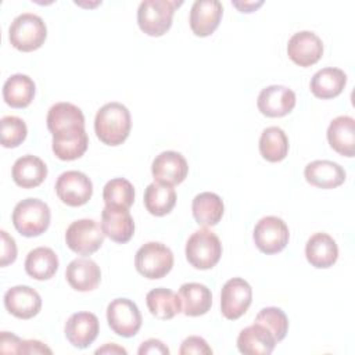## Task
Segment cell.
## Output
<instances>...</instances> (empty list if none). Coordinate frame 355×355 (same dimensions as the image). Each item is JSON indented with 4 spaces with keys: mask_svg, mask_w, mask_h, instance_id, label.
Segmentation results:
<instances>
[{
    "mask_svg": "<svg viewBox=\"0 0 355 355\" xmlns=\"http://www.w3.org/2000/svg\"><path fill=\"white\" fill-rule=\"evenodd\" d=\"M130 128V112L121 103H107L96 114V135L100 139V141H103L107 146L122 144L128 139Z\"/></svg>",
    "mask_w": 355,
    "mask_h": 355,
    "instance_id": "cell-1",
    "label": "cell"
},
{
    "mask_svg": "<svg viewBox=\"0 0 355 355\" xmlns=\"http://www.w3.org/2000/svg\"><path fill=\"white\" fill-rule=\"evenodd\" d=\"M47 37L44 21L32 12H22L15 17L8 28V39L12 47L28 53L42 47Z\"/></svg>",
    "mask_w": 355,
    "mask_h": 355,
    "instance_id": "cell-2",
    "label": "cell"
},
{
    "mask_svg": "<svg viewBox=\"0 0 355 355\" xmlns=\"http://www.w3.org/2000/svg\"><path fill=\"white\" fill-rule=\"evenodd\" d=\"M51 212L49 205L37 198L19 201L12 211L14 227L25 237H36L44 233L50 225Z\"/></svg>",
    "mask_w": 355,
    "mask_h": 355,
    "instance_id": "cell-3",
    "label": "cell"
},
{
    "mask_svg": "<svg viewBox=\"0 0 355 355\" xmlns=\"http://www.w3.org/2000/svg\"><path fill=\"white\" fill-rule=\"evenodd\" d=\"M183 1L144 0L137 8L139 28L148 36H162L169 31L176 7Z\"/></svg>",
    "mask_w": 355,
    "mask_h": 355,
    "instance_id": "cell-4",
    "label": "cell"
},
{
    "mask_svg": "<svg viewBox=\"0 0 355 355\" xmlns=\"http://www.w3.org/2000/svg\"><path fill=\"white\" fill-rule=\"evenodd\" d=\"M222 255V244L219 237L208 230L200 229L194 232L186 243V258L196 269L214 268Z\"/></svg>",
    "mask_w": 355,
    "mask_h": 355,
    "instance_id": "cell-5",
    "label": "cell"
},
{
    "mask_svg": "<svg viewBox=\"0 0 355 355\" xmlns=\"http://www.w3.org/2000/svg\"><path fill=\"white\" fill-rule=\"evenodd\" d=\"M137 272L151 280L166 276L173 266V254L169 247L158 241L143 244L135 255Z\"/></svg>",
    "mask_w": 355,
    "mask_h": 355,
    "instance_id": "cell-6",
    "label": "cell"
},
{
    "mask_svg": "<svg viewBox=\"0 0 355 355\" xmlns=\"http://www.w3.org/2000/svg\"><path fill=\"white\" fill-rule=\"evenodd\" d=\"M104 232L93 219L72 222L65 232V243L69 250L79 255H92L104 243Z\"/></svg>",
    "mask_w": 355,
    "mask_h": 355,
    "instance_id": "cell-7",
    "label": "cell"
},
{
    "mask_svg": "<svg viewBox=\"0 0 355 355\" xmlns=\"http://www.w3.org/2000/svg\"><path fill=\"white\" fill-rule=\"evenodd\" d=\"M252 237L261 252L272 255L284 250L290 239V232L283 219L269 215L258 220Z\"/></svg>",
    "mask_w": 355,
    "mask_h": 355,
    "instance_id": "cell-8",
    "label": "cell"
},
{
    "mask_svg": "<svg viewBox=\"0 0 355 355\" xmlns=\"http://www.w3.org/2000/svg\"><path fill=\"white\" fill-rule=\"evenodd\" d=\"M107 322L111 330L121 337H133L141 327V315L137 305L128 298H115L107 306Z\"/></svg>",
    "mask_w": 355,
    "mask_h": 355,
    "instance_id": "cell-9",
    "label": "cell"
},
{
    "mask_svg": "<svg viewBox=\"0 0 355 355\" xmlns=\"http://www.w3.org/2000/svg\"><path fill=\"white\" fill-rule=\"evenodd\" d=\"M252 301V288L241 277L229 279L220 291V312L229 320L243 316Z\"/></svg>",
    "mask_w": 355,
    "mask_h": 355,
    "instance_id": "cell-10",
    "label": "cell"
},
{
    "mask_svg": "<svg viewBox=\"0 0 355 355\" xmlns=\"http://www.w3.org/2000/svg\"><path fill=\"white\" fill-rule=\"evenodd\" d=\"M55 193L58 198L69 207L85 205L92 194V180L79 171H67L61 173L55 182Z\"/></svg>",
    "mask_w": 355,
    "mask_h": 355,
    "instance_id": "cell-11",
    "label": "cell"
},
{
    "mask_svg": "<svg viewBox=\"0 0 355 355\" xmlns=\"http://www.w3.org/2000/svg\"><path fill=\"white\" fill-rule=\"evenodd\" d=\"M290 60L300 67H311L323 55V43L320 37L311 31L294 33L287 43Z\"/></svg>",
    "mask_w": 355,
    "mask_h": 355,
    "instance_id": "cell-12",
    "label": "cell"
},
{
    "mask_svg": "<svg viewBox=\"0 0 355 355\" xmlns=\"http://www.w3.org/2000/svg\"><path fill=\"white\" fill-rule=\"evenodd\" d=\"M295 93L282 85H272L261 90L257 105L261 114L279 118L290 114L295 107Z\"/></svg>",
    "mask_w": 355,
    "mask_h": 355,
    "instance_id": "cell-13",
    "label": "cell"
},
{
    "mask_svg": "<svg viewBox=\"0 0 355 355\" xmlns=\"http://www.w3.org/2000/svg\"><path fill=\"white\" fill-rule=\"evenodd\" d=\"M189 172L186 158L178 151H162L151 165V173L158 183L175 186L182 183Z\"/></svg>",
    "mask_w": 355,
    "mask_h": 355,
    "instance_id": "cell-14",
    "label": "cell"
},
{
    "mask_svg": "<svg viewBox=\"0 0 355 355\" xmlns=\"http://www.w3.org/2000/svg\"><path fill=\"white\" fill-rule=\"evenodd\" d=\"M223 7L219 0H196L190 10V28L196 36L205 37L219 26Z\"/></svg>",
    "mask_w": 355,
    "mask_h": 355,
    "instance_id": "cell-15",
    "label": "cell"
},
{
    "mask_svg": "<svg viewBox=\"0 0 355 355\" xmlns=\"http://www.w3.org/2000/svg\"><path fill=\"white\" fill-rule=\"evenodd\" d=\"M6 309L18 319H31L42 308L39 293L29 286H14L4 294Z\"/></svg>",
    "mask_w": 355,
    "mask_h": 355,
    "instance_id": "cell-16",
    "label": "cell"
},
{
    "mask_svg": "<svg viewBox=\"0 0 355 355\" xmlns=\"http://www.w3.org/2000/svg\"><path fill=\"white\" fill-rule=\"evenodd\" d=\"M47 129L53 136L85 129V116L79 107L71 103H57L47 112Z\"/></svg>",
    "mask_w": 355,
    "mask_h": 355,
    "instance_id": "cell-17",
    "label": "cell"
},
{
    "mask_svg": "<svg viewBox=\"0 0 355 355\" xmlns=\"http://www.w3.org/2000/svg\"><path fill=\"white\" fill-rule=\"evenodd\" d=\"M101 229L112 241L128 243L135 233V222L129 209L105 205L101 211Z\"/></svg>",
    "mask_w": 355,
    "mask_h": 355,
    "instance_id": "cell-18",
    "label": "cell"
},
{
    "mask_svg": "<svg viewBox=\"0 0 355 355\" xmlns=\"http://www.w3.org/2000/svg\"><path fill=\"white\" fill-rule=\"evenodd\" d=\"M98 319L92 312L72 313L65 322V337L76 348H87L98 334Z\"/></svg>",
    "mask_w": 355,
    "mask_h": 355,
    "instance_id": "cell-19",
    "label": "cell"
},
{
    "mask_svg": "<svg viewBox=\"0 0 355 355\" xmlns=\"http://www.w3.org/2000/svg\"><path fill=\"white\" fill-rule=\"evenodd\" d=\"M305 180L319 189H334L344 183L345 171L344 168L333 161L316 159L309 162L304 171Z\"/></svg>",
    "mask_w": 355,
    "mask_h": 355,
    "instance_id": "cell-20",
    "label": "cell"
},
{
    "mask_svg": "<svg viewBox=\"0 0 355 355\" xmlns=\"http://www.w3.org/2000/svg\"><path fill=\"white\" fill-rule=\"evenodd\" d=\"M65 277L73 290L85 293L92 291L98 286L101 270L93 259L76 258L68 263Z\"/></svg>",
    "mask_w": 355,
    "mask_h": 355,
    "instance_id": "cell-21",
    "label": "cell"
},
{
    "mask_svg": "<svg viewBox=\"0 0 355 355\" xmlns=\"http://www.w3.org/2000/svg\"><path fill=\"white\" fill-rule=\"evenodd\" d=\"M327 140L330 147L343 157L355 155V121L352 116L340 115L334 118L327 128Z\"/></svg>",
    "mask_w": 355,
    "mask_h": 355,
    "instance_id": "cell-22",
    "label": "cell"
},
{
    "mask_svg": "<svg viewBox=\"0 0 355 355\" xmlns=\"http://www.w3.org/2000/svg\"><path fill=\"white\" fill-rule=\"evenodd\" d=\"M276 344L272 333L258 323L243 329L237 337V348L245 355H269Z\"/></svg>",
    "mask_w": 355,
    "mask_h": 355,
    "instance_id": "cell-23",
    "label": "cell"
},
{
    "mask_svg": "<svg viewBox=\"0 0 355 355\" xmlns=\"http://www.w3.org/2000/svg\"><path fill=\"white\" fill-rule=\"evenodd\" d=\"M305 255L312 266L326 269L336 263L338 258V247L331 236L320 232L312 234L306 241Z\"/></svg>",
    "mask_w": 355,
    "mask_h": 355,
    "instance_id": "cell-24",
    "label": "cell"
},
{
    "mask_svg": "<svg viewBox=\"0 0 355 355\" xmlns=\"http://www.w3.org/2000/svg\"><path fill=\"white\" fill-rule=\"evenodd\" d=\"M12 179L22 189H32L43 183L47 176L46 164L35 155H22L12 165Z\"/></svg>",
    "mask_w": 355,
    "mask_h": 355,
    "instance_id": "cell-25",
    "label": "cell"
},
{
    "mask_svg": "<svg viewBox=\"0 0 355 355\" xmlns=\"http://www.w3.org/2000/svg\"><path fill=\"white\" fill-rule=\"evenodd\" d=\"M347 83V75L340 68H322L311 79L309 89L318 98L327 100L337 97Z\"/></svg>",
    "mask_w": 355,
    "mask_h": 355,
    "instance_id": "cell-26",
    "label": "cell"
},
{
    "mask_svg": "<svg viewBox=\"0 0 355 355\" xmlns=\"http://www.w3.org/2000/svg\"><path fill=\"white\" fill-rule=\"evenodd\" d=\"M179 297L183 304L182 311L186 316L205 315L212 305L211 290L201 283H184L179 288Z\"/></svg>",
    "mask_w": 355,
    "mask_h": 355,
    "instance_id": "cell-27",
    "label": "cell"
},
{
    "mask_svg": "<svg viewBox=\"0 0 355 355\" xmlns=\"http://www.w3.org/2000/svg\"><path fill=\"white\" fill-rule=\"evenodd\" d=\"M35 82L22 73L11 75L3 85V98L12 108L28 107L35 97Z\"/></svg>",
    "mask_w": 355,
    "mask_h": 355,
    "instance_id": "cell-28",
    "label": "cell"
},
{
    "mask_svg": "<svg viewBox=\"0 0 355 355\" xmlns=\"http://www.w3.org/2000/svg\"><path fill=\"white\" fill-rule=\"evenodd\" d=\"M146 302L151 315L161 320H169L182 312L180 297L169 288H153L147 293Z\"/></svg>",
    "mask_w": 355,
    "mask_h": 355,
    "instance_id": "cell-29",
    "label": "cell"
},
{
    "mask_svg": "<svg viewBox=\"0 0 355 355\" xmlns=\"http://www.w3.org/2000/svg\"><path fill=\"white\" fill-rule=\"evenodd\" d=\"M191 211L196 222L201 226H215L223 216L225 205L222 198L211 191L200 193L194 197Z\"/></svg>",
    "mask_w": 355,
    "mask_h": 355,
    "instance_id": "cell-30",
    "label": "cell"
},
{
    "mask_svg": "<svg viewBox=\"0 0 355 355\" xmlns=\"http://www.w3.org/2000/svg\"><path fill=\"white\" fill-rule=\"evenodd\" d=\"M58 269V257L49 247H37L28 252L25 259L26 273L36 280H49Z\"/></svg>",
    "mask_w": 355,
    "mask_h": 355,
    "instance_id": "cell-31",
    "label": "cell"
},
{
    "mask_svg": "<svg viewBox=\"0 0 355 355\" xmlns=\"http://www.w3.org/2000/svg\"><path fill=\"white\" fill-rule=\"evenodd\" d=\"M176 204V191L173 186L164 183H150L144 191L146 209L154 216L169 214Z\"/></svg>",
    "mask_w": 355,
    "mask_h": 355,
    "instance_id": "cell-32",
    "label": "cell"
},
{
    "mask_svg": "<svg viewBox=\"0 0 355 355\" xmlns=\"http://www.w3.org/2000/svg\"><path fill=\"white\" fill-rule=\"evenodd\" d=\"M89 146V137L85 129L53 136V153L61 161H73L80 158Z\"/></svg>",
    "mask_w": 355,
    "mask_h": 355,
    "instance_id": "cell-33",
    "label": "cell"
},
{
    "mask_svg": "<svg viewBox=\"0 0 355 355\" xmlns=\"http://www.w3.org/2000/svg\"><path fill=\"white\" fill-rule=\"evenodd\" d=\"M259 153L269 162H279L287 157L288 139L279 126H269L262 130L259 137Z\"/></svg>",
    "mask_w": 355,
    "mask_h": 355,
    "instance_id": "cell-34",
    "label": "cell"
},
{
    "mask_svg": "<svg viewBox=\"0 0 355 355\" xmlns=\"http://www.w3.org/2000/svg\"><path fill=\"white\" fill-rule=\"evenodd\" d=\"M103 200L105 205L129 209L135 201L133 184L125 178L111 179L103 189Z\"/></svg>",
    "mask_w": 355,
    "mask_h": 355,
    "instance_id": "cell-35",
    "label": "cell"
},
{
    "mask_svg": "<svg viewBox=\"0 0 355 355\" xmlns=\"http://www.w3.org/2000/svg\"><path fill=\"white\" fill-rule=\"evenodd\" d=\"M254 323L262 324L265 329H268L275 337L276 343L282 341L288 330V319L286 313L276 306H268L261 309L255 316Z\"/></svg>",
    "mask_w": 355,
    "mask_h": 355,
    "instance_id": "cell-36",
    "label": "cell"
},
{
    "mask_svg": "<svg viewBox=\"0 0 355 355\" xmlns=\"http://www.w3.org/2000/svg\"><path fill=\"white\" fill-rule=\"evenodd\" d=\"M1 126V144L6 148L18 147L26 137V123L14 115L3 116L0 121Z\"/></svg>",
    "mask_w": 355,
    "mask_h": 355,
    "instance_id": "cell-37",
    "label": "cell"
},
{
    "mask_svg": "<svg viewBox=\"0 0 355 355\" xmlns=\"http://www.w3.org/2000/svg\"><path fill=\"white\" fill-rule=\"evenodd\" d=\"M179 354L180 355H190V354H207L208 355V354H212V349L202 337L190 336L183 340Z\"/></svg>",
    "mask_w": 355,
    "mask_h": 355,
    "instance_id": "cell-38",
    "label": "cell"
},
{
    "mask_svg": "<svg viewBox=\"0 0 355 355\" xmlns=\"http://www.w3.org/2000/svg\"><path fill=\"white\" fill-rule=\"evenodd\" d=\"M0 234H1V261H0V265L7 266L8 263H12L17 258V245H15V240L6 230H1Z\"/></svg>",
    "mask_w": 355,
    "mask_h": 355,
    "instance_id": "cell-39",
    "label": "cell"
},
{
    "mask_svg": "<svg viewBox=\"0 0 355 355\" xmlns=\"http://www.w3.org/2000/svg\"><path fill=\"white\" fill-rule=\"evenodd\" d=\"M22 340L12 333L1 331L0 336V352L3 354H19Z\"/></svg>",
    "mask_w": 355,
    "mask_h": 355,
    "instance_id": "cell-40",
    "label": "cell"
},
{
    "mask_svg": "<svg viewBox=\"0 0 355 355\" xmlns=\"http://www.w3.org/2000/svg\"><path fill=\"white\" fill-rule=\"evenodd\" d=\"M137 352H139L140 355H144V354H151V355H153V354L168 355V354H169V349H168V347H166L162 341H159V340H157V338H150V340L141 343V345L139 347Z\"/></svg>",
    "mask_w": 355,
    "mask_h": 355,
    "instance_id": "cell-41",
    "label": "cell"
},
{
    "mask_svg": "<svg viewBox=\"0 0 355 355\" xmlns=\"http://www.w3.org/2000/svg\"><path fill=\"white\" fill-rule=\"evenodd\" d=\"M19 354H51V349L37 340H22Z\"/></svg>",
    "mask_w": 355,
    "mask_h": 355,
    "instance_id": "cell-42",
    "label": "cell"
},
{
    "mask_svg": "<svg viewBox=\"0 0 355 355\" xmlns=\"http://www.w3.org/2000/svg\"><path fill=\"white\" fill-rule=\"evenodd\" d=\"M232 4L241 12H252L258 7H261L263 4V1L262 0H259V1H232Z\"/></svg>",
    "mask_w": 355,
    "mask_h": 355,
    "instance_id": "cell-43",
    "label": "cell"
},
{
    "mask_svg": "<svg viewBox=\"0 0 355 355\" xmlns=\"http://www.w3.org/2000/svg\"><path fill=\"white\" fill-rule=\"evenodd\" d=\"M96 354H98V355H100V354H123V355H126V349L122 348V347H119V345H116V344L108 343V344H105L104 347L96 349Z\"/></svg>",
    "mask_w": 355,
    "mask_h": 355,
    "instance_id": "cell-44",
    "label": "cell"
}]
</instances>
